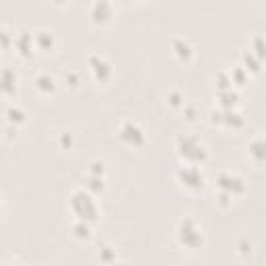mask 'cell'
Here are the masks:
<instances>
[{
  "label": "cell",
  "mask_w": 266,
  "mask_h": 266,
  "mask_svg": "<svg viewBox=\"0 0 266 266\" xmlns=\"http://www.w3.org/2000/svg\"><path fill=\"white\" fill-rule=\"evenodd\" d=\"M17 90V75L13 73L11 69H5L3 71V92L9 96V94H13Z\"/></svg>",
  "instance_id": "cell-1"
},
{
  "label": "cell",
  "mask_w": 266,
  "mask_h": 266,
  "mask_svg": "<svg viewBox=\"0 0 266 266\" xmlns=\"http://www.w3.org/2000/svg\"><path fill=\"white\" fill-rule=\"evenodd\" d=\"M5 115H7V121L11 123V125H17V123L23 121V111L17 109V106H9Z\"/></svg>",
  "instance_id": "cell-2"
},
{
  "label": "cell",
  "mask_w": 266,
  "mask_h": 266,
  "mask_svg": "<svg viewBox=\"0 0 266 266\" xmlns=\"http://www.w3.org/2000/svg\"><path fill=\"white\" fill-rule=\"evenodd\" d=\"M35 83H38L40 90H52V87H55V79L48 77V75H40L35 79Z\"/></svg>",
  "instance_id": "cell-3"
}]
</instances>
